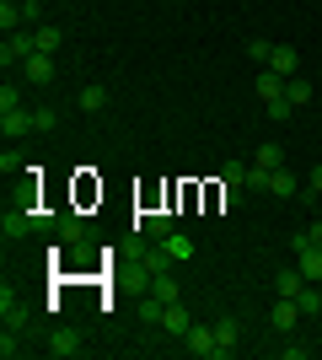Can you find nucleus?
<instances>
[{
    "label": "nucleus",
    "mask_w": 322,
    "mask_h": 360,
    "mask_svg": "<svg viewBox=\"0 0 322 360\" xmlns=\"http://www.w3.org/2000/svg\"><path fill=\"white\" fill-rule=\"evenodd\" d=\"M22 6H27V16H32V11H38V6H43V0H22Z\"/></svg>",
    "instance_id": "nucleus-31"
},
{
    "label": "nucleus",
    "mask_w": 322,
    "mask_h": 360,
    "mask_svg": "<svg viewBox=\"0 0 322 360\" xmlns=\"http://www.w3.org/2000/svg\"><path fill=\"white\" fill-rule=\"evenodd\" d=\"M295 323H301L295 296H274V307H269V328H274V333H295Z\"/></svg>",
    "instance_id": "nucleus-3"
},
{
    "label": "nucleus",
    "mask_w": 322,
    "mask_h": 360,
    "mask_svg": "<svg viewBox=\"0 0 322 360\" xmlns=\"http://www.w3.org/2000/svg\"><path fill=\"white\" fill-rule=\"evenodd\" d=\"M60 129V119H54V108H32V135L43 140V135H54Z\"/></svg>",
    "instance_id": "nucleus-19"
},
{
    "label": "nucleus",
    "mask_w": 322,
    "mask_h": 360,
    "mask_svg": "<svg viewBox=\"0 0 322 360\" xmlns=\"http://www.w3.org/2000/svg\"><path fill=\"white\" fill-rule=\"evenodd\" d=\"M11 108H22V91H16V86H0V113H11Z\"/></svg>",
    "instance_id": "nucleus-24"
},
{
    "label": "nucleus",
    "mask_w": 322,
    "mask_h": 360,
    "mask_svg": "<svg viewBox=\"0 0 322 360\" xmlns=\"http://www.w3.org/2000/svg\"><path fill=\"white\" fill-rule=\"evenodd\" d=\"M183 349L199 360H215V323H194V328L183 333Z\"/></svg>",
    "instance_id": "nucleus-4"
},
{
    "label": "nucleus",
    "mask_w": 322,
    "mask_h": 360,
    "mask_svg": "<svg viewBox=\"0 0 322 360\" xmlns=\"http://www.w3.org/2000/svg\"><path fill=\"white\" fill-rule=\"evenodd\" d=\"M188 328H194L188 307H183V301H167V307H161V333H177V339H183Z\"/></svg>",
    "instance_id": "nucleus-6"
},
{
    "label": "nucleus",
    "mask_w": 322,
    "mask_h": 360,
    "mask_svg": "<svg viewBox=\"0 0 322 360\" xmlns=\"http://www.w3.org/2000/svg\"><path fill=\"white\" fill-rule=\"evenodd\" d=\"M32 44H38V54H54V49L65 44V32L60 27H38V32H32Z\"/></svg>",
    "instance_id": "nucleus-20"
},
{
    "label": "nucleus",
    "mask_w": 322,
    "mask_h": 360,
    "mask_svg": "<svg viewBox=\"0 0 322 360\" xmlns=\"http://www.w3.org/2000/svg\"><path fill=\"white\" fill-rule=\"evenodd\" d=\"M253 91H258V103H263V108H269V103H279V97H285V75H274L269 65H263V75L253 81Z\"/></svg>",
    "instance_id": "nucleus-8"
},
{
    "label": "nucleus",
    "mask_w": 322,
    "mask_h": 360,
    "mask_svg": "<svg viewBox=\"0 0 322 360\" xmlns=\"http://www.w3.org/2000/svg\"><path fill=\"white\" fill-rule=\"evenodd\" d=\"M236 345H242V323H236V317H220V323H215V360L236 355Z\"/></svg>",
    "instance_id": "nucleus-5"
},
{
    "label": "nucleus",
    "mask_w": 322,
    "mask_h": 360,
    "mask_svg": "<svg viewBox=\"0 0 322 360\" xmlns=\"http://www.w3.org/2000/svg\"><path fill=\"white\" fill-rule=\"evenodd\" d=\"M290 248H295V269L307 274L311 285H322V248H311V242L301 237V231H295V237H290Z\"/></svg>",
    "instance_id": "nucleus-2"
},
{
    "label": "nucleus",
    "mask_w": 322,
    "mask_h": 360,
    "mask_svg": "<svg viewBox=\"0 0 322 360\" xmlns=\"http://www.w3.org/2000/svg\"><path fill=\"white\" fill-rule=\"evenodd\" d=\"M269 49H274V44H269V38H253V44H247V54H253V60H258V65H269Z\"/></svg>",
    "instance_id": "nucleus-25"
},
{
    "label": "nucleus",
    "mask_w": 322,
    "mask_h": 360,
    "mask_svg": "<svg viewBox=\"0 0 322 360\" xmlns=\"http://www.w3.org/2000/svg\"><path fill=\"white\" fill-rule=\"evenodd\" d=\"M301 237H307L311 248H322V221H311V231H301Z\"/></svg>",
    "instance_id": "nucleus-29"
},
{
    "label": "nucleus",
    "mask_w": 322,
    "mask_h": 360,
    "mask_svg": "<svg viewBox=\"0 0 322 360\" xmlns=\"http://www.w3.org/2000/svg\"><path fill=\"white\" fill-rule=\"evenodd\" d=\"M48 349H54V355H76L81 345H76V339H70V333H65V339H54V345H48Z\"/></svg>",
    "instance_id": "nucleus-28"
},
{
    "label": "nucleus",
    "mask_w": 322,
    "mask_h": 360,
    "mask_svg": "<svg viewBox=\"0 0 322 360\" xmlns=\"http://www.w3.org/2000/svg\"><path fill=\"white\" fill-rule=\"evenodd\" d=\"M295 188H301V183H295V172H285V167H274V172H269V194H274V199H295Z\"/></svg>",
    "instance_id": "nucleus-15"
},
{
    "label": "nucleus",
    "mask_w": 322,
    "mask_h": 360,
    "mask_svg": "<svg viewBox=\"0 0 322 360\" xmlns=\"http://www.w3.org/2000/svg\"><path fill=\"white\" fill-rule=\"evenodd\" d=\"M22 81H27V86H48V81H54V54H32V60L22 65Z\"/></svg>",
    "instance_id": "nucleus-7"
},
{
    "label": "nucleus",
    "mask_w": 322,
    "mask_h": 360,
    "mask_svg": "<svg viewBox=\"0 0 322 360\" xmlns=\"http://www.w3.org/2000/svg\"><path fill=\"white\" fill-rule=\"evenodd\" d=\"M220 183H226V188H247V167H242V162H231L226 172H220Z\"/></svg>",
    "instance_id": "nucleus-23"
},
{
    "label": "nucleus",
    "mask_w": 322,
    "mask_h": 360,
    "mask_svg": "<svg viewBox=\"0 0 322 360\" xmlns=\"http://www.w3.org/2000/svg\"><path fill=\"white\" fill-rule=\"evenodd\" d=\"M290 113H295V108H290V97H279V103H269V119H279V124H285Z\"/></svg>",
    "instance_id": "nucleus-26"
},
{
    "label": "nucleus",
    "mask_w": 322,
    "mask_h": 360,
    "mask_svg": "<svg viewBox=\"0 0 322 360\" xmlns=\"http://www.w3.org/2000/svg\"><path fill=\"white\" fill-rule=\"evenodd\" d=\"M145 290H151L156 301H177V296H183V285H177L172 274H145Z\"/></svg>",
    "instance_id": "nucleus-12"
},
{
    "label": "nucleus",
    "mask_w": 322,
    "mask_h": 360,
    "mask_svg": "<svg viewBox=\"0 0 322 360\" xmlns=\"http://www.w3.org/2000/svg\"><path fill=\"white\" fill-rule=\"evenodd\" d=\"M253 167H258V172H274V167H285V150H279V146H258Z\"/></svg>",
    "instance_id": "nucleus-18"
},
{
    "label": "nucleus",
    "mask_w": 322,
    "mask_h": 360,
    "mask_svg": "<svg viewBox=\"0 0 322 360\" xmlns=\"http://www.w3.org/2000/svg\"><path fill=\"white\" fill-rule=\"evenodd\" d=\"M167 269H172L167 248H161V242H151V248H145V258H140V274H167Z\"/></svg>",
    "instance_id": "nucleus-13"
},
{
    "label": "nucleus",
    "mask_w": 322,
    "mask_h": 360,
    "mask_svg": "<svg viewBox=\"0 0 322 360\" xmlns=\"http://www.w3.org/2000/svg\"><path fill=\"white\" fill-rule=\"evenodd\" d=\"M285 97H290V108H307L311 103V86L301 81V75H290V81H285Z\"/></svg>",
    "instance_id": "nucleus-21"
},
{
    "label": "nucleus",
    "mask_w": 322,
    "mask_h": 360,
    "mask_svg": "<svg viewBox=\"0 0 322 360\" xmlns=\"http://www.w3.org/2000/svg\"><path fill=\"white\" fill-rule=\"evenodd\" d=\"M311 194L322 199V167H311Z\"/></svg>",
    "instance_id": "nucleus-30"
},
{
    "label": "nucleus",
    "mask_w": 322,
    "mask_h": 360,
    "mask_svg": "<svg viewBox=\"0 0 322 360\" xmlns=\"http://www.w3.org/2000/svg\"><path fill=\"white\" fill-rule=\"evenodd\" d=\"M295 65H301V54H295L290 44H274V49H269V70H274V75H285V81H290Z\"/></svg>",
    "instance_id": "nucleus-10"
},
{
    "label": "nucleus",
    "mask_w": 322,
    "mask_h": 360,
    "mask_svg": "<svg viewBox=\"0 0 322 360\" xmlns=\"http://www.w3.org/2000/svg\"><path fill=\"white\" fill-rule=\"evenodd\" d=\"M22 349H27V345H22V339H11V328H6V339H0V355L11 360V355H22Z\"/></svg>",
    "instance_id": "nucleus-27"
},
{
    "label": "nucleus",
    "mask_w": 322,
    "mask_h": 360,
    "mask_svg": "<svg viewBox=\"0 0 322 360\" xmlns=\"http://www.w3.org/2000/svg\"><path fill=\"white\" fill-rule=\"evenodd\" d=\"M76 103H81V113H102V108L113 103V91H107V86H81Z\"/></svg>",
    "instance_id": "nucleus-14"
},
{
    "label": "nucleus",
    "mask_w": 322,
    "mask_h": 360,
    "mask_svg": "<svg viewBox=\"0 0 322 360\" xmlns=\"http://www.w3.org/2000/svg\"><path fill=\"white\" fill-rule=\"evenodd\" d=\"M301 285H307V274L295 269V264H285V269H274V296H301Z\"/></svg>",
    "instance_id": "nucleus-11"
},
{
    "label": "nucleus",
    "mask_w": 322,
    "mask_h": 360,
    "mask_svg": "<svg viewBox=\"0 0 322 360\" xmlns=\"http://www.w3.org/2000/svg\"><path fill=\"white\" fill-rule=\"evenodd\" d=\"M32 54H38V44H32V32H6V44H0V65H6V70H11V65H27Z\"/></svg>",
    "instance_id": "nucleus-1"
},
{
    "label": "nucleus",
    "mask_w": 322,
    "mask_h": 360,
    "mask_svg": "<svg viewBox=\"0 0 322 360\" xmlns=\"http://www.w3.org/2000/svg\"><path fill=\"white\" fill-rule=\"evenodd\" d=\"M161 248H167L172 264H177V258H194V237H183V231H167V237H161Z\"/></svg>",
    "instance_id": "nucleus-16"
},
{
    "label": "nucleus",
    "mask_w": 322,
    "mask_h": 360,
    "mask_svg": "<svg viewBox=\"0 0 322 360\" xmlns=\"http://www.w3.org/2000/svg\"><path fill=\"white\" fill-rule=\"evenodd\" d=\"M161 307H167V301L145 296V301H140V323H145V328H161Z\"/></svg>",
    "instance_id": "nucleus-22"
},
{
    "label": "nucleus",
    "mask_w": 322,
    "mask_h": 360,
    "mask_svg": "<svg viewBox=\"0 0 322 360\" xmlns=\"http://www.w3.org/2000/svg\"><path fill=\"white\" fill-rule=\"evenodd\" d=\"M0 129H6V140H27L32 135V113L27 108H11V113H0Z\"/></svg>",
    "instance_id": "nucleus-9"
},
{
    "label": "nucleus",
    "mask_w": 322,
    "mask_h": 360,
    "mask_svg": "<svg viewBox=\"0 0 322 360\" xmlns=\"http://www.w3.org/2000/svg\"><path fill=\"white\" fill-rule=\"evenodd\" d=\"M295 307H301V317H322V290L307 280V285H301V296H295Z\"/></svg>",
    "instance_id": "nucleus-17"
}]
</instances>
